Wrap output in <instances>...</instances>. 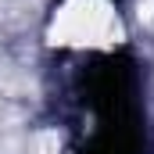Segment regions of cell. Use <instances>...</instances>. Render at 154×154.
<instances>
[{"mask_svg": "<svg viewBox=\"0 0 154 154\" xmlns=\"http://www.w3.org/2000/svg\"><path fill=\"white\" fill-rule=\"evenodd\" d=\"M122 36L108 0H65L50 22V39L61 47H111Z\"/></svg>", "mask_w": 154, "mask_h": 154, "instance_id": "1", "label": "cell"}, {"mask_svg": "<svg viewBox=\"0 0 154 154\" xmlns=\"http://www.w3.org/2000/svg\"><path fill=\"white\" fill-rule=\"evenodd\" d=\"M39 154H57V133H43L39 136Z\"/></svg>", "mask_w": 154, "mask_h": 154, "instance_id": "2", "label": "cell"}]
</instances>
